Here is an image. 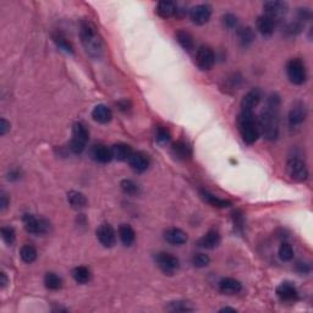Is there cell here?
Here are the masks:
<instances>
[{
  "mask_svg": "<svg viewBox=\"0 0 313 313\" xmlns=\"http://www.w3.org/2000/svg\"><path fill=\"white\" fill-rule=\"evenodd\" d=\"M91 270L88 269L87 267H83V265H80V267H76L74 270H72V278L76 281L77 284H87L89 280H91Z\"/></svg>",
  "mask_w": 313,
  "mask_h": 313,
  "instance_id": "31",
  "label": "cell"
},
{
  "mask_svg": "<svg viewBox=\"0 0 313 313\" xmlns=\"http://www.w3.org/2000/svg\"><path fill=\"white\" fill-rule=\"evenodd\" d=\"M92 117H93L94 121L98 122V124L105 125L111 121V119H113V113H111L110 108H108L107 105L98 104L93 108V110H92Z\"/></svg>",
  "mask_w": 313,
  "mask_h": 313,
  "instance_id": "20",
  "label": "cell"
},
{
  "mask_svg": "<svg viewBox=\"0 0 313 313\" xmlns=\"http://www.w3.org/2000/svg\"><path fill=\"white\" fill-rule=\"evenodd\" d=\"M173 154H174L178 159L181 161H186L192 156V148L190 147L189 143H186L185 141H178L173 144L172 147Z\"/></svg>",
  "mask_w": 313,
  "mask_h": 313,
  "instance_id": "27",
  "label": "cell"
},
{
  "mask_svg": "<svg viewBox=\"0 0 313 313\" xmlns=\"http://www.w3.org/2000/svg\"><path fill=\"white\" fill-rule=\"evenodd\" d=\"M97 239L104 247L110 248L116 244V233L110 224H100L97 229Z\"/></svg>",
  "mask_w": 313,
  "mask_h": 313,
  "instance_id": "13",
  "label": "cell"
},
{
  "mask_svg": "<svg viewBox=\"0 0 313 313\" xmlns=\"http://www.w3.org/2000/svg\"><path fill=\"white\" fill-rule=\"evenodd\" d=\"M89 141V131L83 122H75L72 126V138L70 149L74 154H81L86 149Z\"/></svg>",
  "mask_w": 313,
  "mask_h": 313,
  "instance_id": "4",
  "label": "cell"
},
{
  "mask_svg": "<svg viewBox=\"0 0 313 313\" xmlns=\"http://www.w3.org/2000/svg\"><path fill=\"white\" fill-rule=\"evenodd\" d=\"M295 252H293L292 246L289 242H283L280 247H279V258L283 262H290L293 259Z\"/></svg>",
  "mask_w": 313,
  "mask_h": 313,
  "instance_id": "35",
  "label": "cell"
},
{
  "mask_svg": "<svg viewBox=\"0 0 313 313\" xmlns=\"http://www.w3.org/2000/svg\"><path fill=\"white\" fill-rule=\"evenodd\" d=\"M155 141L159 144H167L170 141V132L168 131V128L158 126L155 130Z\"/></svg>",
  "mask_w": 313,
  "mask_h": 313,
  "instance_id": "38",
  "label": "cell"
},
{
  "mask_svg": "<svg viewBox=\"0 0 313 313\" xmlns=\"http://www.w3.org/2000/svg\"><path fill=\"white\" fill-rule=\"evenodd\" d=\"M307 116H308L307 105L303 102H301V100L293 103L289 113V126L291 128L300 127L306 121Z\"/></svg>",
  "mask_w": 313,
  "mask_h": 313,
  "instance_id": "10",
  "label": "cell"
},
{
  "mask_svg": "<svg viewBox=\"0 0 313 313\" xmlns=\"http://www.w3.org/2000/svg\"><path fill=\"white\" fill-rule=\"evenodd\" d=\"M237 127H239L240 136L246 144H254L258 141L261 132H259L258 121L254 116L253 111H241L237 119Z\"/></svg>",
  "mask_w": 313,
  "mask_h": 313,
  "instance_id": "3",
  "label": "cell"
},
{
  "mask_svg": "<svg viewBox=\"0 0 313 313\" xmlns=\"http://www.w3.org/2000/svg\"><path fill=\"white\" fill-rule=\"evenodd\" d=\"M53 41L57 44L58 48H60L63 52L68 53V54H74V47H72L71 42H70L63 33L60 32L54 33V35H53Z\"/></svg>",
  "mask_w": 313,
  "mask_h": 313,
  "instance_id": "32",
  "label": "cell"
},
{
  "mask_svg": "<svg viewBox=\"0 0 313 313\" xmlns=\"http://www.w3.org/2000/svg\"><path fill=\"white\" fill-rule=\"evenodd\" d=\"M168 311L172 312H186V311H192V307L189 306L187 302H183V301H175V302H170L169 306L167 307Z\"/></svg>",
  "mask_w": 313,
  "mask_h": 313,
  "instance_id": "40",
  "label": "cell"
},
{
  "mask_svg": "<svg viewBox=\"0 0 313 313\" xmlns=\"http://www.w3.org/2000/svg\"><path fill=\"white\" fill-rule=\"evenodd\" d=\"M2 239L7 245H13L15 242L16 233L13 226H3L2 228Z\"/></svg>",
  "mask_w": 313,
  "mask_h": 313,
  "instance_id": "37",
  "label": "cell"
},
{
  "mask_svg": "<svg viewBox=\"0 0 313 313\" xmlns=\"http://www.w3.org/2000/svg\"><path fill=\"white\" fill-rule=\"evenodd\" d=\"M110 149H111V154H113V158L120 162L128 161L133 153L132 148L126 143H116V144H114V146H111Z\"/></svg>",
  "mask_w": 313,
  "mask_h": 313,
  "instance_id": "24",
  "label": "cell"
},
{
  "mask_svg": "<svg viewBox=\"0 0 313 313\" xmlns=\"http://www.w3.org/2000/svg\"><path fill=\"white\" fill-rule=\"evenodd\" d=\"M92 156L98 163H109L113 159V154H111V149L108 148L104 144H96L92 149Z\"/></svg>",
  "mask_w": 313,
  "mask_h": 313,
  "instance_id": "25",
  "label": "cell"
},
{
  "mask_svg": "<svg viewBox=\"0 0 313 313\" xmlns=\"http://www.w3.org/2000/svg\"><path fill=\"white\" fill-rule=\"evenodd\" d=\"M233 222H234L235 228L239 229V230H242V229H244V225H245L244 213H242L241 211H239V209L233 212Z\"/></svg>",
  "mask_w": 313,
  "mask_h": 313,
  "instance_id": "42",
  "label": "cell"
},
{
  "mask_svg": "<svg viewBox=\"0 0 313 313\" xmlns=\"http://www.w3.org/2000/svg\"><path fill=\"white\" fill-rule=\"evenodd\" d=\"M131 168L137 173H144L149 168V156L143 152H133L128 159Z\"/></svg>",
  "mask_w": 313,
  "mask_h": 313,
  "instance_id": "17",
  "label": "cell"
},
{
  "mask_svg": "<svg viewBox=\"0 0 313 313\" xmlns=\"http://www.w3.org/2000/svg\"><path fill=\"white\" fill-rule=\"evenodd\" d=\"M237 24H239V19H237L236 15L234 14H225L223 16V25L229 30H234L237 27Z\"/></svg>",
  "mask_w": 313,
  "mask_h": 313,
  "instance_id": "41",
  "label": "cell"
},
{
  "mask_svg": "<svg viewBox=\"0 0 313 313\" xmlns=\"http://www.w3.org/2000/svg\"><path fill=\"white\" fill-rule=\"evenodd\" d=\"M119 107H120V109H121V110H124V111H127L128 110V102L127 100H124V102H120L119 103Z\"/></svg>",
  "mask_w": 313,
  "mask_h": 313,
  "instance_id": "47",
  "label": "cell"
},
{
  "mask_svg": "<svg viewBox=\"0 0 313 313\" xmlns=\"http://www.w3.org/2000/svg\"><path fill=\"white\" fill-rule=\"evenodd\" d=\"M10 130V124L5 119H2V121H0V135L4 136L7 135L8 131Z\"/></svg>",
  "mask_w": 313,
  "mask_h": 313,
  "instance_id": "43",
  "label": "cell"
},
{
  "mask_svg": "<svg viewBox=\"0 0 313 313\" xmlns=\"http://www.w3.org/2000/svg\"><path fill=\"white\" fill-rule=\"evenodd\" d=\"M120 186H121V190L126 195L137 196L139 194V186L137 185L135 181L131 180V179H124L121 181V184H120Z\"/></svg>",
  "mask_w": 313,
  "mask_h": 313,
  "instance_id": "36",
  "label": "cell"
},
{
  "mask_svg": "<svg viewBox=\"0 0 313 313\" xmlns=\"http://www.w3.org/2000/svg\"><path fill=\"white\" fill-rule=\"evenodd\" d=\"M237 38H239L240 44L242 47H248L250 44L253 43L254 38H256V33H254L252 27L246 26L237 31Z\"/></svg>",
  "mask_w": 313,
  "mask_h": 313,
  "instance_id": "30",
  "label": "cell"
},
{
  "mask_svg": "<svg viewBox=\"0 0 313 313\" xmlns=\"http://www.w3.org/2000/svg\"><path fill=\"white\" fill-rule=\"evenodd\" d=\"M175 39L179 44L181 46V48L186 52H190L195 48V41L194 37L190 32H187L185 30H179L175 32Z\"/></svg>",
  "mask_w": 313,
  "mask_h": 313,
  "instance_id": "26",
  "label": "cell"
},
{
  "mask_svg": "<svg viewBox=\"0 0 313 313\" xmlns=\"http://www.w3.org/2000/svg\"><path fill=\"white\" fill-rule=\"evenodd\" d=\"M155 263L159 269L166 275H173L180 267V262L173 254L168 252H159L155 256Z\"/></svg>",
  "mask_w": 313,
  "mask_h": 313,
  "instance_id": "8",
  "label": "cell"
},
{
  "mask_svg": "<svg viewBox=\"0 0 313 313\" xmlns=\"http://www.w3.org/2000/svg\"><path fill=\"white\" fill-rule=\"evenodd\" d=\"M189 16L195 25L202 26L209 21L212 16V8L208 4H197L189 11Z\"/></svg>",
  "mask_w": 313,
  "mask_h": 313,
  "instance_id": "12",
  "label": "cell"
},
{
  "mask_svg": "<svg viewBox=\"0 0 313 313\" xmlns=\"http://www.w3.org/2000/svg\"><path fill=\"white\" fill-rule=\"evenodd\" d=\"M20 257L25 263L31 264L37 258V250L32 245H24L20 250Z\"/></svg>",
  "mask_w": 313,
  "mask_h": 313,
  "instance_id": "34",
  "label": "cell"
},
{
  "mask_svg": "<svg viewBox=\"0 0 313 313\" xmlns=\"http://www.w3.org/2000/svg\"><path fill=\"white\" fill-rule=\"evenodd\" d=\"M228 311H230V312H236V309H235V308H229V307H225V308H222V309H220V312H228Z\"/></svg>",
  "mask_w": 313,
  "mask_h": 313,
  "instance_id": "48",
  "label": "cell"
},
{
  "mask_svg": "<svg viewBox=\"0 0 313 313\" xmlns=\"http://www.w3.org/2000/svg\"><path fill=\"white\" fill-rule=\"evenodd\" d=\"M263 99V92L261 88H253L245 94L241 100V111H253Z\"/></svg>",
  "mask_w": 313,
  "mask_h": 313,
  "instance_id": "14",
  "label": "cell"
},
{
  "mask_svg": "<svg viewBox=\"0 0 313 313\" xmlns=\"http://www.w3.org/2000/svg\"><path fill=\"white\" fill-rule=\"evenodd\" d=\"M200 195L205 202L208 203V205H211L212 207H215V208H226V207L231 206L230 201L225 200V198L218 197V196H215L212 194V192H209L208 190L201 189Z\"/></svg>",
  "mask_w": 313,
  "mask_h": 313,
  "instance_id": "22",
  "label": "cell"
},
{
  "mask_svg": "<svg viewBox=\"0 0 313 313\" xmlns=\"http://www.w3.org/2000/svg\"><path fill=\"white\" fill-rule=\"evenodd\" d=\"M8 284V278H7V274H5L4 272L0 273V286L2 287H5Z\"/></svg>",
  "mask_w": 313,
  "mask_h": 313,
  "instance_id": "46",
  "label": "cell"
},
{
  "mask_svg": "<svg viewBox=\"0 0 313 313\" xmlns=\"http://www.w3.org/2000/svg\"><path fill=\"white\" fill-rule=\"evenodd\" d=\"M24 226L27 233L33 235H44L48 234L50 230V223L43 218H37L33 214H24L22 217Z\"/></svg>",
  "mask_w": 313,
  "mask_h": 313,
  "instance_id": "6",
  "label": "cell"
},
{
  "mask_svg": "<svg viewBox=\"0 0 313 313\" xmlns=\"http://www.w3.org/2000/svg\"><path fill=\"white\" fill-rule=\"evenodd\" d=\"M8 205H9V197H8V195L5 192H2V195H0V209L4 211Z\"/></svg>",
  "mask_w": 313,
  "mask_h": 313,
  "instance_id": "44",
  "label": "cell"
},
{
  "mask_svg": "<svg viewBox=\"0 0 313 313\" xmlns=\"http://www.w3.org/2000/svg\"><path fill=\"white\" fill-rule=\"evenodd\" d=\"M119 237L124 246H132L136 241V233L130 224H121L119 228Z\"/></svg>",
  "mask_w": 313,
  "mask_h": 313,
  "instance_id": "28",
  "label": "cell"
},
{
  "mask_svg": "<svg viewBox=\"0 0 313 313\" xmlns=\"http://www.w3.org/2000/svg\"><path fill=\"white\" fill-rule=\"evenodd\" d=\"M276 296L281 302H295L298 298V291L291 283H283L276 287Z\"/></svg>",
  "mask_w": 313,
  "mask_h": 313,
  "instance_id": "15",
  "label": "cell"
},
{
  "mask_svg": "<svg viewBox=\"0 0 313 313\" xmlns=\"http://www.w3.org/2000/svg\"><path fill=\"white\" fill-rule=\"evenodd\" d=\"M164 240L173 246H181L187 241V234L179 228H169L164 231Z\"/></svg>",
  "mask_w": 313,
  "mask_h": 313,
  "instance_id": "18",
  "label": "cell"
},
{
  "mask_svg": "<svg viewBox=\"0 0 313 313\" xmlns=\"http://www.w3.org/2000/svg\"><path fill=\"white\" fill-rule=\"evenodd\" d=\"M276 24H278V22H276L275 20L264 15V14L263 15L258 16L256 21L257 30H258L259 32H261V35L264 36V37H270V36L273 35L274 31L276 29Z\"/></svg>",
  "mask_w": 313,
  "mask_h": 313,
  "instance_id": "16",
  "label": "cell"
},
{
  "mask_svg": "<svg viewBox=\"0 0 313 313\" xmlns=\"http://www.w3.org/2000/svg\"><path fill=\"white\" fill-rule=\"evenodd\" d=\"M196 65L202 71H208L213 68L215 63V54L213 49L208 46H202L196 52Z\"/></svg>",
  "mask_w": 313,
  "mask_h": 313,
  "instance_id": "9",
  "label": "cell"
},
{
  "mask_svg": "<svg viewBox=\"0 0 313 313\" xmlns=\"http://www.w3.org/2000/svg\"><path fill=\"white\" fill-rule=\"evenodd\" d=\"M209 263H211V258L208 257V254L197 253L192 257V264L197 268H205Z\"/></svg>",
  "mask_w": 313,
  "mask_h": 313,
  "instance_id": "39",
  "label": "cell"
},
{
  "mask_svg": "<svg viewBox=\"0 0 313 313\" xmlns=\"http://www.w3.org/2000/svg\"><path fill=\"white\" fill-rule=\"evenodd\" d=\"M222 241V237L220 234L218 233V230H209L206 235H203L200 240H198V246L206 250H214L218 246L220 245Z\"/></svg>",
  "mask_w": 313,
  "mask_h": 313,
  "instance_id": "19",
  "label": "cell"
},
{
  "mask_svg": "<svg viewBox=\"0 0 313 313\" xmlns=\"http://www.w3.org/2000/svg\"><path fill=\"white\" fill-rule=\"evenodd\" d=\"M263 10H264V15L269 16L273 20H275L276 22L279 20H281L285 18L289 11V4L285 2H265L263 4Z\"/></svg>",
  "mask_w": 313,
  "mask_h": 313,
  "instance_id": "11",
  "label": "cell"
},
{
  "mask_svg": "<svg viewBox=\"0 0 313 313\" xmlns=\"http://www.w3.org/2000/svg\"><path fill=\"white\" fill-rule=\"evenodd\" d=\"M80 37L82 46L89 57L99 59L104 52L103 39L99 31L91 20H82L80 24Z\"/></svg>",
  "mask_w": 313,
  "mask_h": 313,
  "instance_id": "2",
  "label": "cell"
},
{
  "mask_svg": "<svg viewBox=\"0 0 313 313\" xmlns=\"http://www.w3.org/2000/svg\"><path fill=\"white\" fill-rule=\"evenodd\" d=\"M68 201L70 206L74 209H83L87 206V198L82 192L78 191H70L68 194Z\"/></svg>",
  "mask_w": 313,
  "mask_h": 313,
  "instance_id": "29",
  "label": "cell"
},
{
  "mask_svg": "<svg viewBox=\"0 0 313 313\" xmlns=\"http://www.w3.org/2000/svg\"><path fill=\"white\" fill-rule=\"evenodd\" d=\"M155 13L162 19H169L172 16H176V14H178V5L174 2H170V0H162V2L156 4Z\"/></svg>",
  "mask_w": 313,
  "mask_h": 313,
  "instance_id": "21",
  "label": "cell"
},
{
  "mask_svg": "<svg viewBox=\"0 0 313 313\" xmlns=\"http://www.w3.org/2000/svg\"><path fill=\"white\" fill-rule=\"evenodd\" d=\"M219 290L225 295H236L241 292L242 284L234 278H224L219 281Z\"/></svg>",
  "mask_w": 313,
  "mask_h": 313,
  "instance_id": "23",
  "label": "cell"
},
{
  "mask_svg": "<svg viewBox=\"0 0 313 313\" xmlns=\"http://www.w3.org/2000/svg\"><path fill=\"white\" fill-rule=\"evenodd\" d=\"M297 269L300 273H308L309 272V267L308 264L306 263H298L297 264Z\"/></svg>",
  "mask_w": 313,
  "mask_h": 313,
  "instance_id": "45",
  "label": "cell"
},
{
  "mask_svg": "<svg viewBox=\"0 0 313 313\" xmlns=\"http://www.w3.org/2000/svg\"><path fill=\"white\" fill-rule=\"evenodd\" d=\"M259 132L268 141H275L280 131V97L272 93L267 99V104L257 119Z\"/></svg>",
  "mask_w": 313,
  "mask_h": 313,
  "instance_id": "1",
  "label": "cell"
},
{
  "mask_svg": "<svg viewBox=\"0 0 313 313\" xmlns=\"http://www.w3.org/2000/svg\"><path fill=\"white\" fill-rule=\"evenodd\" d=\"M44 286L48 290L57 291V290H60L61 286H63V280L55 273H47L46 276H44Z\"/></svg>",
  "mask_w": 313,
  "mask_h": 313,
  "instance_id": "33",
  "label": "cell"
},
{
  "mask_svg": "<svg viewBox=\"0 0 313 313\" xmlns=\"http://www.w3.org/2000/svg\"><path fill=\"white\" fill-rule=\"evenodd\" d=\"M286 74L290 82L296 86L303 85L307 80L306 65L298 58H293L291 60H289L286 65Z\"/></svg>",
  "mask_w": 313,
  "mask_h": 313,
  "instance_id": "5",
  "label": "cell"
},
{
  "mask_svg": "<svg viewBox=\"0 0 313 313\" xmlns=\"http://www.w3.org/2000/svg\"><path fill=\"white\" fill-rule=\"evenodd\" d=\"M287 172L295 181L303 183L308 179V168L302 159L297 156H292L287 161Z\"/></svg>",
  "mask_w": 313,
  "mask_h": 313,
  "instance_id": "7",
  "label": "cell"
}]
</instances>
